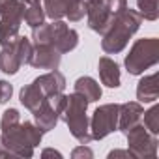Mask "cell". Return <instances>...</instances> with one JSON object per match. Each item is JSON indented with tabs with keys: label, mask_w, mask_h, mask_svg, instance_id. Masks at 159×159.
Here are the masks:
<instances>
[{
	"label": "cell",
	"mask_w": 159,
	"mask_h": 159,
	"mask_svg": "<svg viewBox=\"0 0 159 159\" xmlns=\"http://www.w3.org/2000/svg\"><path fill=\"white\" fill-rule=\"evenodd\" d=\"M2 144L8 148V152L15 157H32L34 148L41 144L43 131L32 124V122H15L11 125L0 127Z\"/></svg>",
	"instance_id": "6da1fadb"
},
{
	"label": "cell",
	"mask_w": 159,
	"mask_h": 159,
	"mask_svg": "<svg viewBox=\"0 0 159 159\" xmlns=\"http://www.w3.org/2000/svg\"><path fill=\"white\" fill-rule=\"evenodd\" d=\"M142 25V17L139 11L125 8L122 13H118L111 26L107 28V32L103 34L101 39V49L107 54H118L125 49V45L129 43V39L133 38V34L140 28Z\"/></svg>",
	"instance_id": "7a4b0ae2"
},
{
	"label": "cell",
	"mask_w": 159,
	"mask_h": 159,
	"mask_svg": "<svg viewBox=\"0 0 159 159\" xmlns=\"http://www.w3.org/2000/svg\"><path fill=\"white\" fill-rule=\"evenodd\" d=\"M88 105L90 103L81 94L73 92V94L66 96L64 107L60 111V120L66 122V125L69 127V133L81 144H90L92 142L90 122H88V116H86Z\"/></svg>",
	"instance_id": "3957f363"
},
{
	"label": "cell",
	"mask_w": 159,
	"mask_h": 159,
	"mask_svg": "<svg viewBox=\"0 0 159 159\" xmlns=\"http://www.w3.org/2000/svg\"><path fill=\"white\" fill-rule=\"evenodd\" d=\"M159 64V39L142 38L137 39L124 60V66L129 75H142L146 69Z\"/></svg>",
	"instance_id": "277c9868"
},
{
	"label": "cell",
	"mask_w": 159,
	"mask_h": 159,
	"mask_svg": "<svg viewBox=\"0 0 159 159\" xmlns=\"http://www.w3.org/2000/svg\"><path fill=\"white\" fill-rule=\"evenodd\" d=\"M25 2L21 0H0V45L8 47L19 38L23 15H25Z\"/></svg>",
	"instance_id": "5b68a950"
},
{
	"label": "cell",
	"mask_w": 159,
	"mask_h": 159,
	"mask_svg": "<svg viewBox=\"0 0 159 159\" xmlns=\"http://www.w3.org/2000/svg\"><path fill=\"white\" fill-rule=\"evenodd\" d=\"M127 152L135 159H155L157 157V135H152L140 122L127 133Z\"/></svg>",
	"instance_id": "8992f818"
},
{
	"label": "cell",
	"mask_w": 159,
	"mask_h": 159,
	"mask_svg": "<svg viewBox=\"0 0 159 159\" xmlns=\"http://www.w3.org/2000/svg\"><path fill=\"white\" fill-rule=\"evenodd\" d=\"M118 112H120L118 103H107L94 111V114L90 118L92 140H101L118 129Z\"/></svg>",
	"instance_id": "52a82bcc"
},
{
	"label": "cell",
	"mask_w": 159,
	"mask_h": 159,
	"mask_svg": "<svg viewBox=\"0 0 159 159\" xmlns=\"http://www.w3.org/2000/svg\"><path fill=\"white\" fill-rule=\"evenodd\" d=\"M92 0H43L45 15L52 21L67 17L71 23L81 21L86 15V4Z\"/></svg>",
	"instance_id": "ba28073f"
},
{
	"label": "cell",
	"mask_w": 159,
	"mask_h": 159,
	"mask_svg": "<svg viewBox=\"0 0 159 159\" xmlns=\"http://www.w3.org/2000/svg\"><path fill=\"white\" fill-rule=\"evenodd\" d=\"M86 17H88V26L94 32L103 36L116 15L109 11L105 0H92V2L86 4Z\"/></svg>",
	"instance_id": "9c48e42d"
},
{
	"label": "cell",
	"mask_w": 159,
	"mask_h": 159,
	"mask_svg": "<svg viewBox=\"0 0 159 159\" xmlns=\"http://www.w3.org/2000/svg\"><path fill=\"white\" fill-rule=\"evenodd\" d=\"M67 28L69 26L64 21H60V19H56L52 23H43V25L32 28L34 45H52V47H56V43L67 32Z\"/></svg>",
	"instance_id": "30bf717a"
},
{
	"label": "cell",
	"mask_w": 159,
	"mask_h": 159,
	"mask_svg": "<svg viewBox=\"0 0 159 159\" xmlns=\"http://www.w3.org/2000/svg\"><path fill=\"white\" fill-rule=\"evenodd\" d=\"M62 54L52 45H34L28 64L36 69H58Z\"/></svg>",
	"instance_id": "8fae6325"
},
{
	"label": "cell",
	"mask_w": 159,
	"mask_h": 159,
	"mask_svg": "<svg viewBox=\"0 0 159 159\" xmlns=\"http://www.w3.org/2000/svg\"><path fill=\"white\" fill-rule=\"evenodd\" d=\"M142 105L139 101H127L120 105V112H118V129L125 135L133 125H137L142 118Z\"/></svg>",
	"instance_id": "7c38bea8"
},
{
	"label": "cell",
	"mask_w": 159,
	"mask_h": 159,
	"mask_svg": "<svg viewBox=\"0 0 159 159\" xmlns=\"http://www.w3.org/2000/svg\"><path fill=\"white\" fill-rule=\"evenodd\" d=\"M34 83L41 88V92H43L45 98H51V96H56V94L64 92V88H66V77L58 69H51L45 75H39L38 79H34Z\"/></svg>",
	"instance_id": "4fadbf2b"
},
{
	"label": "cell",
	"mask_w": 159,
	"mask_h": 159,
	"mask_svg": "<svg viewBox=\"0 0 159 159\" xmlns=\"http://www.w3.org/2000/svg\"><path fill=\"white\" fill-rule=\"evenodd\" d=\"M34 118H36V125L43 131V133H47V131H51V129H54L56 127V124H58V120H60V114H58V111L51 105V101L49 99H45L34 112Z\"/></svg>",
	"instance_id": "5bb4252c"
},
{
	"label": "cell",
	"mask_w": 159,
	"mask_h": 159,
	"mask_svg": "<svg viewBox=\"0 0 159 159\" xmlns=\"http://www.w3.org/2000/svg\"><path fill=\"white\" fill-rule=\"evenodd\" d=\"M98 71H99V79L101 83L109 88H118L120 86V66L109 58V56H101L98 62Z\"/></svg>",
	"instance_id": "9a60e30c"
},
{
	"label": "cell",
	"mask_w": 159,
	"mask_h": 159,
	"mask_svg": "<svg viewBox=\"0 0 159 159\" xmlns=\"http://www.w3.org/2000/svg\"><path fill=\"white\" fill-rule=\"evenodd\" d=\"M159 75L157 73H152V75H146L142 77L139 84H137V99L139 103H153L159 99Z\"/></svg>",
	"instance_id": "2e32d148"
},
{
	"label": "cell",
	"mask_w": 159,
	"mask_h": 159,
	"mask_svg": "<svg viewBox=\"0 0 159 159\" xmlns=\"http://www.w3.org/2000/svg\"><path fill=\"white\" fill-rule=\"evenodd\" d=\"M21 66H23V60L15 47V41L8 47H2V51H0V71L6 75H15L21 69Z\"/></svg>",
	"instance_id": "e0dca14e"
},
{
	"label": "cell",
	"mask_w": 159,
	"mask_h": 159,
	"mask_svg": "<svg viewBox=\"0 0 159 159\" xmlns=\"http://www.w3.org/2000/svg\"><path fill=\"white\" fill-rule=\"evenodd\" d=\"M75 92L81 94L88 103H96L101 99V86L98 84L96 79L92 77H79L75 81Z\"/></svg>",
	"instance_id": "ac0fdd59"
},
{
	"label": "cell",
	"mask_w": 159,
	"mask_h": 159,
	"mask_svg": "<svg viewBox=\"0 0 159 159\" xmlns=\"http://www.w3.org/2000/svg\"><path fill=\"white\" fill-rule=\"evenodd\" d=\"M47 98L43 96V92H41V88L32 81L30 84H26V86H23L21 88V92H19V101L25 105V109H28L30 112H34L43 101H45Z\"/></svg>",
	"instance_id": "d6986e66"
},
{
	"label": "cell",
	"mask_w": 159,
	"mask_h": 159,
	"mask_svg": "<svg viewBox=\"0 0 159 159\" xmlns=\"http://www.w3.org/2000/svg\"><path fill=\"white\" fill-rule=\"evenodd\" d=\"M45 10H43V6L39 4V2H34V4H28V8L25 10V15H23V19H25V23L30 26V28H36V26H39V25H43L45 23Z\"/></svg>",
	"instance_id": "ffe728a7"
},
{
	"label": "cell",
	"mask_w": 159,
	"mask_h": 159,
	"mask_svg": "<svg viewBox=\"0 0 159 159\" xmlns=\"http://www.w3.org/2000/svg\"><path fill=\"white\" fill-rule=\"evenodd\" d=\"M139 13L146 21H157L159 17V0H137Z\"/></svg>",
	"instance_id": "44dd1931"
},
{
	"label": "cell",
	"mask_w": 159,
	"mask_h": 159,
	"mask_svg": "<svg viewBox=\"0 0 159 159\" xmlns=\"http://www.w3.org/2000/svg\"><path fill=\"white\" fill-rule=\"evenodd\" d=\"M144 114V127L152 133V135H159V105H153L150 111L142 112Z\"/></svg>",
	"instance_id": "7402d4cb"
},
{
	"label": "cell",
	"mask_w": 159,
	"mask_h": 159,
	"mask_svg": "<svg viewBox=\"0 0 159 159\" xmlns=\"http://www.w3.org/2000/svg\"><path fill=\"white\" fill-rule=\"evenodd\" d=\"M11 94H13V86L8 81H0V105L8 103L11 99Z\"/></svg>",
	"instance_id": "603a6c76"
},
{
	"label": "cell",
	"mask_w": 159,
	"mask_h": 159,
	"mask_svg": "<svg viewBox=\"0 0 159 159\" xmlns=\"http://www.w3.org/2000/svg\"><path fill=\"white\" fill-rule=\"evenodd\" d=\"M105 4L112 15H118L127 8V0H105Z\"/></svg>",
	"instance_id": "cb8c5ba5"
},
{
	"label": "cell",
	"mask_w": 159,
	"mask_h": 159,
	"mask_svg": "<svg viewBox=\"0 0 159 159\" xmlns=\"http://www.w3.org/2000/svg\"><path fill=\"white\" fill-rule=\"evenodd\" d=\"M71 157H73V159H81V157H83V159H84V157H86V159H92V157H94V152H92L86 144H81L79 148H75V150L71 152Z\"/></svg>",
	"instance_id": "d4e9b609"
},
{
	"label": "cell",
	"mask_w": 159,
	"mask_h": 159,
	"mask_svg": "<svg viewBox=\"0 0 159 159\" xmlns=\"http://www.w3.org/2000/svg\"><path fill=\"white\" fill-rule=\"evenodd\" d=\"M114 157H131L127 150H112L109 152V159H114Z\"/></svg>",
	"instance_id": "484cf974"
},
{
	"label": "cell",
	"mask_w": 159,
	"mask_h": 159,
	"mask_svg": "<svg viewBox=\"0 0 159 159\" xmlns=\"http://www.w3.org/2000/svg\"><path fill=\"white\" fill-rule=\"evenodd\" d=\"M41 157H58V159H62V153L56 152V150H52V148H47V150L41 152Z\"/></svg>",
	"instance_id": "4316f807"
},
{
	"label": "cell",
	"mask_w": 159,
	"mask_h": 159,
	"mask_svg": "<svg viewBox=\"0 0 159 159\" xmlns=\"http://www.w3.org/2000/svg\"><path fill=\"white\" fill-rule=\"evenodd\" d=\"M10 155H11V153H10L8 148L2 144V137H0V157H10Z\"/></svg>",
	"instance_id": "83f0119b"
},
{
	"label": "cell",
	"mask_w": 159,
	"mask_h": 159,
	"mask_svg": "<svg viewBox=\"0 0 159 159\" xmlns=\"http://www.w3.org/2000/svg\"><path fill=\"white\" fill-rule=\"evenodd\" d=\"M21 2H25V4H34V2H39V0H21Z\"/></svg>",
	"instance_id": "f1b7e54d"
}]
</instances>
